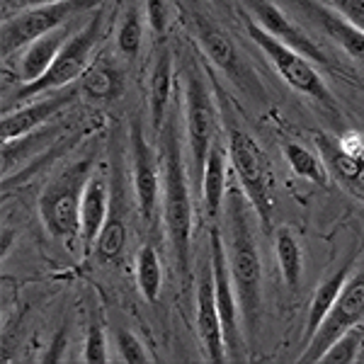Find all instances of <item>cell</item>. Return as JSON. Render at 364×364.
I'll return each mask as SVG.
<instances>
[{
  "label": "cell",
  "instance_id": "6da1fadb",
  "mask_svg": "<svg viewBox=\"0 0 364 364\" xmlns=\"http://www.w3.org/2000/svg\"><path fill=\"white\" fill-rule=\"evenodd\" d=\"M158 163H161L163 224H166L168 245L173 248L180 277L187 284L192 260V192L182 158L178 119L173 114H168L158 134Z\"/></svg>",
  "mask_w": 364,
  "mask_h": 364
},
{
  "label": "cell",
  "instance_id": "7a4b0ae2",
  "mask_svg": "<svg viewBox=\"0 0 364 364\" xmlns=\"http://www.w3.org/2000/svg\"><path fill=\"white\" fill-rule=\"evenodd\" d=\"M228 231H231V238H228L231 282L236 289L238 311L252 338L262 316V262L248 224L245 192H240L238 187H228Z\"/></svg>",
  "mask_w": 364,
  "mask_h": 364
},
{
  "label": "cell",
  "instance_id": "3957f363",
  "mask_svg": "<svg viewBox=\"0 0 364 364\" xmlns=\"http://www.w3.org/2000/svg\"><path fill=\"white\" fill-rule=\"evenodd\" d=\"M221 114L228 136V156H231L233 170L238 175L240 190L245 192L250 207L255 209L260 228L265 233L272 231V166H269L265 151L260 149L255 139L236 122V114L228 107L226 100H221Z\"/></svg>",
  "mask_w": 364,
  "mask_h": 364
},
{
  "label": "cell",
  "instance_id": "277c9868",
  "mask_svg": "<svg viewBox=\"0 0 364 364\" xmlns=\"http://www.w3.org/2000/svg\"><path fill=\"white\" fill-rule=\"evenodd\" d=\"M95 156L87 154L68 163L39 197V214L46 231L56 238H70L80 233V202L92 178Z\"/></svg>",
  "mask_w": 364,
  "mask_h": 364
},
{
  "label": "cell",
  "instance_id": "5b68a950",
  "mask_svg": "<svg viewBox=\"0 0 364 364\" xmlns=\"http://www.w3.org/2000/svg\"><path fill=\"white\" fill-rule=\"evenodd\" d=\"M102 20H105V8L100 5V8L92 10V15L85 20V25L80 29H75L66 39V44L61 46L58 56L54 58V63H51L42 78L32 80V83H25L13 92L15 105L27 102V100H32V97H39V95H44V92L58 90V87H66L73 83V80L83 78V73L87 70V66H90L92 49L97 46L100 34H102Z\"/></svg>",
  "mask_w": 364,
  "mask_h": 364
},
{
  "label": "cell",
  "instance_id": "8992f818",
  "mask_svg": "<svg viewBox=\"0 0 364 364\" xmlns=\"http://www.w3.org/2000/svg\"><path fill=\"white\" fill-rule=\"evenodd\" d=\"M105 5V0H61V3H49V5H37V8H27L22 13L8 15L3 22V56H13L17 51H22L27 44H32L34 39L44 37V34L54 32V29L70 25L73 20H78L83 13Z\"/></svg>",
  "mask_w": 364,
  "mask_h": 364
},
{
  "label": "cell",
  "instance_id": "52a82bcc",
  "mask_svg": "<svg viewBox=\"0 0 364 364\" xmlns=\"http://www.w3.org/2000/svg\"><path fill=\"white\" fill-rule=\"evenodd\" d=\"M187 144H190L192 156V180L199 190L202 185L204 166H207L209 149L216 141V122H219V109H216L214 92L209 90V83L204 78L202 68L197 61L187 63Z\"/></svg>",
  "mask_w": 364,
  "mask_h": 364
},
{
  "label": "cell",
  "instance_id": "ba28073f",
  "mask_svg": "<svg viewBox=\"0 0 364 364\" xmlns=\"http://www.w3.org/2000/svg\"><path fill=\"white\" fill-rule=\"evenodd\" d=\"M245 32H248V37L252 42L260 46L262 54L272 61V66L277 68V73L282 75V80H284L287 85H291L296 92H301V95L316 100L323 107L338 112L336 97H333V92L328 90V85L323 83L318 70L311 66V61L306 56L299 54L291 46L282 44L272 34H267L255 20H245Z\"/></svg>",
  "mask_w": 364,
  "mask_h": 364
},
{
  "label": "cell",
  "instance_id": "9c48e42d",
  "mask_svg": "<svg viewBox=\"0 0 364 364\" xmlns=\"http://www.w3.org/2000/svg\"><path fill=\"white\" fill-rule=\"evenodd\" d=\"M190 20H192V29H195L197 42L202 46L204 54H207V58H211V63H214L243 95L252 97L255 102H265L267 100L265 85L260 83V78H257L255 70L250 68V63L243 58L238 46L233 44V39L228 37L221 27L209 22L204 15L192 13Z\"/></svg>",
  "mask_w": 364,
  "mask_h": 364
},
{
  "label": "cell",
  "instance_id": "30bf717a",
  "mask_svg": "<svg viewBox=\"0 0 364 364\" xmlns=\"http://www.w3.org/2000/svg\"><path fill=\"white\" fill-rule=\"evenodd\" d=\"M362 318H364V269H360L355 277L348 279V284L343 287L338 301L328 311V316L323 318L318 331H316L314 338L304 345V352H301V357H299V362H309V364L321 362L323 352L331 348L343 333L360 326Z\"/></svg>",
  "mask_w": 364,
  "mask_h": 364
},
{
  "label": "cell",
  "instance_id": "8fae6325",
  "mask_svg": "<svg viewBox=\"0 0 364 364\" xmlns=\"http://www.w3.org/2000/svg\"><path fill=\"white\" fill-rule=\"evenodd\" d=\"M209 257H211V272H214V291H216V306H219L221 326H224V343L228 360L240 362L245 357L243 338L238 331V299L231 282V267H228V255L221 233L211 231L209 236Z\"/></svg>",
  "mask_w": 364,
  "mask_h": 364
},
{
  "label": "cell",
  "instance_id": "7c38bea8",
  "mask_svg": "<svg viewBox=\"0 0 364 364\" xmlns=\"http://www.w3.org/2000/svg\"><path fill=\"white\" fill-rule=\"evenodd\" d=\"M127 182H124V163L119 151L114 149L112 156V192H109V211L102 231L95 240V257L102 265H119L124 257L129 226H127Z\"/></svg>",
  "mask_w": 364,
  "mask_h": 364
},
{
  "label": "cell",
  "instance_id": "4fadbf2b",
  "mask_svg": "<svg viewBox=\"0 0 364 364\" xmlns=\"http://www.w3.org/2000/svg\"><path fill=\"white\" fill-rule=\"evenodd\" d=\"M129 154L134 161V192H136V207L144 226L154 224L158 197H161V163L144 136L141 119H134L129 132Z\"/></svg>",
  "mask_w": 364,
  "mask_h": 364
},
{
  "label": "cell",
  "instance_id": "5bb4252c",
  "mask_svg": "<svg viewBox=\"0 0 364 364\" xmlns=\"http://www.w3.org/2000/svg\"><path fill=\"white\" fill-rule=\"evenodd\" d=\"M243 5L250 10L252 20L265 29L267 34H272L274 39H279L282 44L291 46L294 51L306 56L309 61H316L331 70H338V66L333 63V58L328 56L301 27H296L294 22L287 17L284 10L277 8L272 0H243Z\"/></svg>",
  "mask_w": 364,
  "mask_h": 364
},
{
  "label": "cell",
  "instance_id": "9a60e30c",
  "mask_svg": "<svg viewBox=\"0 0 364 364\" xmlns=\"http://www.w3.org/2000/svg\"><path fill=\"white\" fill-rule=\"evenodd\" d=\"M80 87H58V90H51L49 97H42L37 102L22 105V107L13 109V112H3V119H0V136L3 141H13L20 139L25 134L37 132L39 127H44L51 117H56L61 109H66L68 105L75 102Z\"/></svg>",
  "mask_w": 364,
  "mask_h": 364
},
{
  "label": "cell",
  "instance_id": "2e32d148",
  "mask_svg": "<svg viewBox=\"0 0 364 364\" xmlns=\"http://www.w3.org/2000/svg\"><path fill=\"white\" fill-rule=\"evenodd\" d=\"M197 336L202 340L204 355H207L209 362L221 364L228 360L226 343H224V326H221L219 306H216L211 260L202 265V272H199V282H197Z\"/></svg>",
  "mask_w": 364,
  "mask_h": 364
},
{
  "label": "cell",
  "instance_id": "e0dca14e",
  "mask_svg": "<svg viewBox=\"0 0 364 364\" xmlns=\"http://www.w3.org/2000/svg\"><path fill=\"white\" fill-rule=\"evenodd\" d=\"M289 3L294 5L299 13H304V17L318 32L326 34L328 39H333L340 49L348 51L350 58H355V61H360L364 66V32L360 27H355L350 20H345L331 5H323L321 0H289Z\"/></svg>",
  "mask_w": 364,
  "mask_h": 364
},
{
  "label": "cell",
  "instance_id": "ac0fdd59",
  "mask_svg": "<svg viewBox=\"0 0 364 364\" xmlns=\"http://www.w3.org/2000/svg\"><path fill=\"white\" fill-rule=\"evenodd\" d=\"M316 149L321 154V161L326 163L328 173L336 178L350 195L364 202V156L352 151L348 144L328 136V134H316Z\"/></svg>",
  "mask_w": 364,
  "mask_h": 364
},
{
  "label": "cell",
  "instance_id": "d6986e66",
  "mask_svg": "<svg viewBox=\"0 0 364 364\" xmlns=\"http://www.w3.org/2000/svg\"><path fill=\"white\" fill-rule=\"evenodd\" d=\"M70 34H73V22L34 39L32 44H27L22 49L20 63H17V75H20L22 83H32V80L42 78L51 63H54V58L58 56V51H61V46L66 44Z\"/></svg>",
  "mask_w": 364,
  "mask_h": 364
},
{
  "label": "cell",
  "instance_id": "ffe728a7",
  "mask_svg": "<svg viewBox=\"0 0 364 364\" xmlns=\"http://www.w3.org/2000/svg\"><path fill=\"white\" fill-rule=\"evenodd\" d=\"M170 100H173V51L170 46H161L151 66L149 80V114L156 136L161 134L170 114Z\"/></svg>",
  "mask_w": 364,
  "mask_h": 364
},
{
  "label": "cell",
  "instance_id": "44dd1931",
  "mask_svg": "<svg viewBox=\"0 0 364 364\" xmlns=\"http://www.w3.org/2000/svg\"><path fill=\"white\" fill-rule=\"evenodd\" d=\"M107 211H109V190H107V180L92 175L87 182L85 192H83V202H80V240H83V250L85 255L92 252V245L102 231L105 221H107Z\"/></svg>",
  "mask_w": 364,
  "mask_h": 364
},
{
  "label": "cell",
  "instance_id": "7402d4cb",
  "mask_svg": "<svg viewBox=\"0 0 364 364\" xmlns=\"http://www.w3.org/2000/svg\"><path fill=\"white\" fill-rule=\"evenodd\" d=\"M199 190H202V204L207 216L209 219H216L221 204L226 199V146L219 139L209 149V158H207V166H204Z\"/></svg>",
  "mask_w": 364,
  "mask_h": 364
},
{
  "label": "cell",
  "instance_id": "603a6c76",
  "mask_svg": "<svg viewBox=\"0 0 364 364\" xmlns=\"http://www.w3.org/2000/svg\"><path fill=\"white\" fill-rule=\"evenodd\" d=\"M80 92L95 102H112L124 92V75L107 58H97L95 63L87 66L83 78H80Z\"/></svg>",
  "mask_w": 364,
  "mask_h": 364
},
{
  "label": "cell",
  "instance_id": "cb8c5ba5",
  "mask_svg": "<svg viewBox=\"0 0 364 364\" xmlns=\"http://www.w3.org/2000/svg\"><path fill=\"white\" fill-rule=\"evenodd\" d=\"M350 269H352V257L345 262V265H340L331 277L323 279L318 284V289L314 291V299H311V306H309V318H306V333H304V345L314 338V333L318 331V326L328 316V311H331L333 304L338 301L343 287L348 284Z\"/></svg>",
  "mask_w": 364,
  "mask_h": 364
},
{
  "label": "cell",
  "instance_id": "d4e9b609",
  "mask_svg": "<svg viewBox=\"0 0 364 364\" xmlns=\"http://www.w3.org/2000/svg\"><path fill=\"white\" fill-rule=\"evenodd\" d=\"M56 134L58 127H39L37 132L25 134L20 139L3 141V178H8L13 168L37 158L39 151H44L51 139H56Z\"/></svg>",
  "mask_w": 364,
  "mask_h": 364
},
{
  "label": "cell",
  "instance_id": "484cf974",
  "mask_svg": "<svg viewBox=\"0 0 364 364\" xmlns=\"http://www.w3.org/2000/svg\"><path fill=\"white\" fill-rule=\"evenodd\" d=\"M274 252H277V262L282 269V277H284V284L289 289H296L304 272V255L301 248H299V240L289 228H279L274 233Z\"/></svg>",
  "mask_w": 364,
  "mask_h": 364
},
{
  "label": "cell",
  "instance_id": "4316f807",
  "mask_svg": "<svg viewBox=\"0 0 364 364\" xmlns=\"http://www.w3.org/2000/svg\"><path fill=\"white\" fill-rule=\"evenodd\" d=\"M136 284L144 299L151 304L161 294L163 269H161V260H158V252L151 243L141 245V250L136 252Z\"/></svg>",
  "mask_w": 364,
  "mask_h": 364
},
{
  "label": "cell",
  "instance_id": "83f0119b",
  "mask_svg": "<svg viewBox=\"0 0 364 364\" xmlns=\"http://www.w3.org/2000/svg\"><path fill=\"white\" fill-rule=\"evenodd\" d=\"M284 156H287V161H289L291 170H294L299 178L311 180L314 185H318V187L328 185V180H331V173H328L326 163H323L318 156L311 154L306 146L289 141V144H284Z\"/></svg>",
  "mask_w": 364,
  "mask_h": 364
},
{
  "label": "cell",
  "instance_id": "f1b7e54d",
  "mask_svg": "<svg viewBox=\"0 0 364 364\" xmlns=\"http://www.w3.org/2000/svg\"><path fill=\"white\" fill-rule=\"evenodd\" d=\"M141 39H144V17H141L139 5L132 3L127 13L122 15L119 27H117V51L127 58H136Z\"/></svg>",
  "mask_w": 364,
  "mask_h": 364
},
{
  "label": "cell",
  "instance_id": "f546056e",
  "mask_svg": "<svg viewBox=\"0 0 364 364\" xmlns=\"http://www.w3.org/2000/svg\"><path fill=\"white\" fill-rule=\"evenodd\" d=\"M362 343H364L362 328H357V326L350 328L348 333H343V336H340L331 348L323 352L321 362H326V364H352V362H357L360 350H362Z\"/></svg>",
  "mask_w": 364,
  "mask_h": 364
},
{
  "label": "cell",
  "instance_id": "4dcf8cb0",
  "mask_svg": "<svg viewBox=\"0 0 364 364\" xmlns=\"http://www.w3.org/2000/svg\"><path fill=\"white\" fill-rule=\"evenodd\" d=\"M83 360L87 364H105L109 362L107 355V340H105V331L102 323H100L95 316L90 318V326H87V338H85V352Z\"/></svg>",
  "mask_w": 364,
  "mask_h": 364
},
{
  "label": "cell",
  "instance_id": "1f68e13d",
  "mask_svg": "<svg viewBox=\"0 0 364 364\" xmlns=\"http://www.w3.org/2000/svg\"><path fill=\"white\" fill-rule=\"evenodd\" d=\"M117 350H119V357L124 360L127 364H146L151 362L149 352H146L144 343L134 336L132 331H117Z\"/></svg>",
  "mask_w": 364,
  "mask_h": 364
},
{
  "label": "cell",
  "instance_id": "d6a6232c",
  "mask_svg": "<svg viewBox=\"0 0 364 364\" xmlns=\"http://www.w3.org/2000/svg\"><path fill=\"white\" fill-rule=\"evenodd\" d=\"M144 5H146V22H149L151 32L163 37L170 27V3L168 0H144Z\"/></svg>",
  "mask_w": 364,
  "mask_h": 364
},
{
  "label": "cell",
  "instance_id": "836d02e7",
  "mask_svg": "<svg viewBox=\"0 0 364 364\" xmlns=\"http://www.w3.org/2000/svg\"><path fill=\"white\" fill-rule=\"evenodd\" d=\"M326 3L364 32V0H326Z\"/></svg>",
  "mask_w": 364,
  "mask_h": 364
},
{
  "label": "cell",
  "instance_id": "e575fe53",
  "mask_svg": "<svg viewBox=\"0 0 364 364\" xmlns=\"http://www.w3.org/2000/svg\"><path fill=\"white\" fill-rule=\"evenodd\" d=\"M49 3H61V0H3V10L5 17L22 13L27 8H37V5H49Z\"/></svg>",
  "mask_w": 364,
  "mask_h": 364
}]
</instances>
